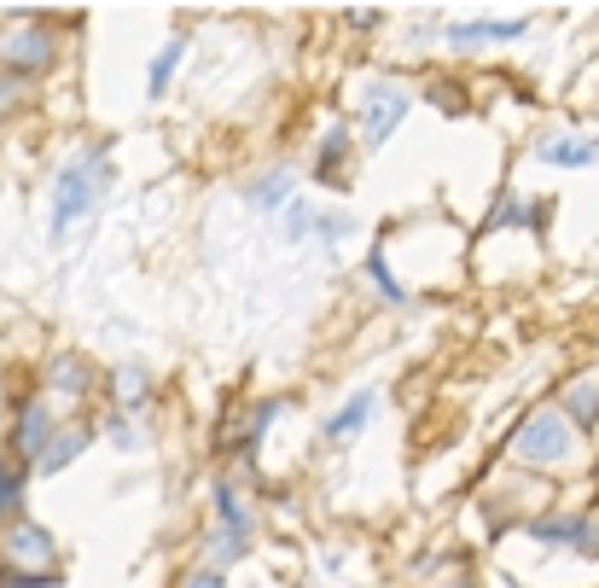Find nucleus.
Masks as SVG:
<instances>
[{
  "instance_id": "f257e3e1",
  "label": "nucleus",
  "mask_w": 599,
  "mask_h": 588,
  "mask_svg": "<svg viewBox=\"0 0 599 588\" xmlns=\"http://www.w3.org/2000/svg\"><path fill=\"white\" fill-rule=\"evenodd\" d=\"M570 425L559 408H536V414L512 431V460H524V467H564L577 443H570Z\"/></svg>"
},
{
  "instance_id": "f03ea898",
  "label": "nucleus",
  "mask_w": 599,
  "mask_h": 588,
  "mask_svg": "<svg viewBox=\"0 0 599 588\" xmlns=\"http://www.w3.org/2000/svg\"><path fill=\"white\" fill-rule=\"evenodd\" d=\"M106 182V169H99V151L94 158H76L65 175H59V198H53V234H70V222L94 204V187Z\"/></svg>"
},
{
  "instance_id": "7ed1b4c3",
  "label": "nucleus",
  "mask_w": 599,
  "mask_h": 588,
  "mask_svg": "<svg viewBox=\"0 0 599 588\" xmlns=\"http://www.w3.org/2000/svg\"><path fill=\"white\" fill-rule=\"evenodd\" d=\"M7 559H12V571H53V536H47L41 525H12L7 530Z\"/></svg>"
},
{
  "instance_id": "20e7f679",
  "label": "nucleus",
  "mask_w": 599,
  "mask_h": 588,
  "mask_svg": "<svg viewBox=\"0 0 599 588\" xmlns=\"http://www.w3.org/2000/svg\"><path fill=\"white\" fill-rule=\"evenodd\" d=\"M407 106L413 99L402 94V88H390V82H379L373 94H367V106H361V122H367V140L379 146V140H390V129L407 117Z\"/></svg>"
},
{
  "instance_id": "39448f33",
  "label": "nucleus",
  "mask_w": 599,
  "mask_h": 588,
  "mask_svg": "<svg viewBox=\"0 0 599 588\" xmlns=\"http://www.w3.org/2000/svg\"><path fill=\"white\" fill-rule=\"evenodd\" d=\"M0 59H7L18 76H36L47 59H53V36L47 30H12V36H0Z\"/></svg>"
},
{
  "instance_id": "423d86ee",
  "label": "nucleus",
  "mask_w": 599,
  "mask_h": 588,
  "mask_svg": "<svg viewBox=\"0 0 599 588\" xmlns=\"http://www.w3.org/2000/svg\"><path fill=\"white\" fill-rule=\"evenodd\" d=\"M559 414L570 425H582V431L599 425V373H577V379H570L564 396H559Z\"/></svg>"
},
{
  "instance_id": "0eeeda50",
  "label": "nucleus",
  "mask_w": 599,
  "mask_h": 588,
  "mask_svg": "<svg viewBox=\"0 0 599 588\" xmlns=\"http://www.w3.org/2000/svg\"><path fill=\"white\" fill-rule=\"evenodd\" d=\"M524 36V18H483V23H454L449 30V47H483V41H518Z\"/></svg>"
},
{
  "instance_id": "6e6552de",
  "label": "nucleus",
  "mask_w": 599,
  "mask_h": 588,
  "mask_svg": "<svg viewBox=\"0 0 599 588\" xmlns=\"http://www.w3.org/2000/svg\"><path fill=\"white\" fill-rule=\"evenodd\" d=\"M12 449L23 454V460H41V449H47V408L41 402H30L18 414V438H12Z\"/></svg>"
},
{
  "instance_id": "1a4fd4ad",
  "label": "nucleus",
  "mask_w": 599,
  "mask_h": 588,
  "mask_svg": "<svg viewBox=\"0 0 599 588\" xmlns=\"http://www.w3.org/2000/svg\"><path fill=\"white\" fill-rule=\"evenodd\" d=\"M82 449H88V431L70 425V431H59V438H47V449H41L36 467H41V472H59V467H70V460L82 454Z\"/></svg>"
},
{
  "instance_id": "9d476101",
  "label": "nucleus",
  "mask_w": 599,
  "mask_h": 588,
  "mask_svg": "<svg viewBox=\"0 0 599 588\" xmlns=\"http://www.w3.org/2000/svg\"><path fill=\"white\" fill-rule=\"evenodd\" d=\"M547 164H559V169H577V164H593L599 151H593V140H564V135H553V140H541L536 146Z\"/></svg>"
},
{
  "instance_id": "9b49d317",
  "label": "nucleus",
  "mask_w": 599,
  "mask_h": 588,
  "mask_svg": "<svg viewBox=\"0 0 599 588\" xmlns=\"http://www.w3.org/2000/svg\"><path fill=\"white\" fill-rule=\"evenodd\" d=\"M547 222V210L541 204H518V198H501L494 204V216L483 222V227H541Z\"/></svg>"
},
{
  "instance_id": "f8f14e48",
  "label": "nucleus",
  "mask_w": 599,
  "mask_h": 588,
  "mask_svg": "<svg viewBox=\"0 0 599 588\" xmlns=\"http://www.w3.org/2000/svg\"><path fill=\"white\" fill-rule=\"evenodd\" d=\"M367 420H373V396L361 391V396L344 408V414H332V420H326V438H350V431H361Z\"/></svg>"
},
{
  "instance_id": "ddd939ff",
  "label": "nucleus",
  "mask_w": 599,
  "mask_h": 588,
  "mask_svg": "<svg viewBox=\"0 0 599 588\" xmlns=\"http://www.w3.org/2000/svg\"><path fill=\"white\" fill-rule=\"evenodd\" d=\"M285 193H292V175H285V169H274L268 182H256V187H251V204H256V210H279V204H285Z\"/></svg>"
},
{
  "instance_id": "4468645a",
  "label": "nucleus",
  "mask_w": 599,
  "mask_h": 588,
  "mask_svg": "<svg viewBox=\"0 0 599 588\" xmlns=\"http://www.w3.org/2000/svg\"><path fill=\"white\" fill-rule=\"evenodd\" d=\"M180 53H187V41H180V36H175V41H164V53H158V59H151V82H146L151 94H164V88H169V76H175V65H180Z\"/></svg>"
},
{
  "instance_id": "2eb2a0df",
  "label": "nucleus",
  "mask_w": 599,
  "mask_h": 588,
  "mask_svg": "<svg viewBox=\"0 0 599 588\" xmlns=\"http://www.w3.org/2000/svg\"><path fill=\"white\" fill-rule=\"evenodd\" d=\"M536 536H541V542H582L588 548V519H553V525H536Z\"/></svg>"
},
{
  "instance_id": "dca6fc26",
  "label": "nucleus",
  "mask_w": 599,
  "mask_h": 588,
  "mask_svg": "<svg viewBox=\"0 0 599 588\" xmlns=\"http://www.w3.org/2000/svg\"><path fill=\"white\" fill-rule=\"evenodd\" d=\"M53 385L70 391V396H82L88 391V367L76 362V355H59V362H53Z\"/></svg>"
},
{
  "instance_id": "f3484780",
  "label": "nucleus",
  "mask_w": 599,
  "mask_h": 588,
  "mask_svg": "<svg viewBox=\"0 0 599 588\" xmlns=\"http://www.w3.org/2000/svg\"><path fill=\"white\" fill-rule=\"evenodd\" d=\"M233 559H245V536L239 530H216L210 536V566H233Z\"/></svg>"
},
{
  "instance_id": "a211bd4d",
  "label": "nucleus",
  "mask_w": 599,
  "mask_h": 588,
  "mask_svg": "<svg viewBox=\"0 0 599 588\" xmlns=\"http://www.w3.org/2000/svg\"><path fill=\"white\" fill-rule=\"evenodd\" d=\"M18 501H23V472L0 460V519H7V513H18Z\"/></svg>"
},
{
  "instance_id": "6ab92c4d",
  "label": "nucleus",
  "mask_w": 599,
  "mask_h": 588,
  "mask_svg": "<svg viewBox=\"0 0 599 588\" xmlns=\"http://www.w3.org/2000/svg\"><path fill=\"white\" fill-rule=\"evenodd\" d=\"M216 513L227 519V530H239V536H245V525H251V519H245V507H239V490H227V483H222V490H216Z\"/></svg>"
},
{
  "instance_id": "aec40b11",
  "label": "nucleus",
  "mask_w": 599,
  "mask_h": 588,
  "mask_svg": "<svg viewBox=\"0 0 599 588\" xmlns=\"http://www.w3.org/2000/svg\"><path fill=\"white\" fill-rule=\"evenodd\" d=\"M117 396H122V408H140V396H146V373H140V367H122V373H117Z\"/></svg>"
},
{
  "instance_id": "412c9836",
  "label": "nucleus",
  "mask_w": 599,
  "mask_h": 588,
  "mask_svg": "<svg viewBox=\"0 0 599 588\" xmlns=\"http://www.w3.org/2000/svg\"><path fill=\"white\" fill-rule=\"evenodd\" d=\"M344 146H350V135H344V129H332V135L321 140V164H315V175H332V169H337V158H344Z\"/></svg>"
},
{
  "instance_id": "4be33fe9",
  "label": "nucleus",
  "mask_w": 599,
  "mask_h": 588,
  "mask_svg": "<svg viewBox=\"0 0 599 588\" xmlns=\"http://www.w3.org/2000/svg\"><path fill=\"white\" fill-rule=\"evenodd\" d=\"M367 274L379 280V292H384L390 303H402V297H407V292L396 286V280H390V263H384V251H373V257H367Z\"/></svg>"
},
{
  "instance_id": "5701e85b",
  "label": "nucleus",
  "mask_w": 599,
  "mask_h": 588,
  "mask_svg": "<svg viewBox=\"0 0 599 588\" xmlns=\"http://www.w3.org/2000/svg\"><path fill=\"white\" fill-rule=\"evenodd\" d=\"M7 588H59V582L47 577V571H12V577H7Z\"/></svg>"
},
{
  "instance_id": "b1692460",
  "label": "nucleus",
  "mask_w": 599,
  "mask_h": 588,
  "mask_svg": "<svg viewBox=\"0 0 599 588\" xmlns=\"http://www.w3.org/2000/svg\"><path fill=\"white\" fill-rule=\"evenodd\" d=\"M431 99H436L442 111H460V106H465V99H460V88H442V82L431 88Z\"/></svg>"
},
{
  "instance_id": "393cba45",
  "label": "nucleus",
  "mask_w": 599,
  "mask_h": 588,
  "mask_svg": "<svg viewBox=\"0 0 599 588\" xmlns=\"http://www.w3.org/2000/svg\"><path fill=\"white\" fill-rule=\"evenodd\" d=\"M180 588H227V582H222L216 571H193V577H187V582H180Z\"/></svg>"
},
{
  "instance_id": "a878e982",
  "label": "nucleus",
  "mask_w": 599,
  "mask_h": 588,
  "mask_svg": "<svg viewBox=\"0 0 599 588\" xmlns=\"http://www.w3.org/2000/svg\"><path fill=\"white\" fill-rule=\"evenodd\" d=\"M18 88H23V76H12V82H0V106H12V99H18Z\"/></svg>"
},
{
  "instance_id": "bb28decb",
  "label": "nucleus",
  "mask_w": 599,
  "mask_h": 588,
  "mask_svg": "<svg viewBox=\"0 0 599 588\" xmlns=\"http://www.w3.org/2000/svg\"><path fill=\"white\" fill-rule=\"evenodd\" d=\"M442 588H472V582H465V577H460V582H442Z\"/></svg>"
},
{
  "instance_id": "cd10ccee",
  "label": "nucleus",
  "mask_w": 599,
  "mask_h": 588,
  "mask_svg": "<svg viewBox=\"0 0 599 588\" xmlns=\"http://www.w3.org/2000/svg\"><path fill=\"white\" fill-rule=\"evenodd\" d=\"M507 588H518V582H507Z\"/></svg>"
},
{
  "instance_id": "c85d7f7f",
  "label": "nucleus",
  "mask_w": 599,
  "mask_h": 588,
  "mask_svg": "<svg viewBox=\"0 0 599 588\" xmlns=\"http://www.w3.org/2000/svg\"><path fill=\"white\" fill-rule=\"evenodd\" d=\"M593 151H599V140H593Z\"/></svg>"
}]
</instances>
